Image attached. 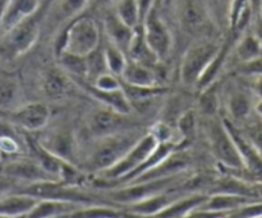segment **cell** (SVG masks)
<instances>
[{
    "label": "cell",
    "mask_w": 262,
    "mask_h": 218,
    "mask_svg": "<svg viewBox=\"0 0 262 218\" xmlns=\"http://www.w3.org/2000/svg\"><path fill=\"white\" fill-rule=\"evenodd\" d=\"M235 55L241 63H247L262 55V45L255 33H246L235 43Z\"/></svg>",
    "instance_id": "obj_32"
},
{
    "label": "cell",
    "mask_w": 262,
    "mask_h": 218,
    "mask_svg": "<svg viewBox=\"0 0 262 218\" xmlns=\"http://www.w3.org/2000/svg\"><path fill=\"white\" fill-rule=\"evenodd\" d=\"M133 129H140V127L132 114H122L101 106L89 116V130L94 139Z\"/></svg>",
    "instance_id": "obj_8"
},
{
    "label": "cell",
    "mask_w": 262,
    "mask_h": 218,
    "mask_svg": "<svg viewBox=\"0 0 262 218\" xmlns=\"http://www.w3.org/2000/svg\"><path fill=\"white\" fill-rule=\"evenodd\" d=\"M38 142L50 153L63 161L78 166V147L73 132L67 128L53 130L45 139Z\"/></svg>",
    "instance_id": "obj_12"
},
{
    "label": "cell",
    "mask_w": 262,
    "mask_h": 218,
    "mask_svg": "<svg viewBox=\"0 0 262 218\" xmlns=\"http://www.w3.org/2000/svg\"><path fill=\"white\" fill-rule=\"evenodd\" d=\"M102 54H104L107 71L114 74V76L120 77V74L123 73L128 64L127 54L115 45H113L112 42H107V45L102 49Z\"/></svg>",
    "instance_id": "obj_33"
},
{
    "label": "cell",
    "mask_w": 262,
    "mask_h": 218,
    "mask_svg": "<svg viewBox=\"0 0 262 218\" xmlns=\"http://www.w3.org/2000/svg\"><path fill=\"white\" fill-rule=\"evenodd\" d=\"M210 194H232L262 202V184L247 180L237 174H224L212 181Z\"/></svg>",
    "instance_id": "obj_11"
},
{
    "label": "cell",
    "mask_w": 262,
    "mask_h": 218,
    "mask_svg": "<svg viewBox=\"0 0 262 218\" xmlns=\"http://www.w3.org/2000/svg\"><path fill=\"white\" fill-rule=\"evenodd\" d=\"M115 14L128 27L137 28L142 23V14L138 0H118L115 3Z\"/></svg>",
    "instance_id": "obj_31"
},
{
    "label": "cell",
    "mask_w": 262,
    "mask_h": 218,
    "mask_svg": "<svg viewBox=\"0 0 262 218\" xmlns=\"http://www.w3.org/2000/svg\"><path fill=\"white\" fill-rule=\"evenodd\" d=\"M251 89H252V93L257 97V100H262V76L252 77Z\"/></svg>",
    "instance_id": "obj_42"
},
{
    "label": "cell",
    "mask_w": 262,
    "mask_h": 218,
    "mask_svg": "<svg viewBox=\"0 0 262 218\" xmlns=\"http://www.w3.org/2000/svg\"><path fill=\"white\" fill-rule=\"evenodd\" d=\"M61 68L71 79H89V64L87 58L61 53L58 55Z\"/></svg>",
    "instance_id": "obj_28"
},
{
    "label": "cell",
    "mask_w": 262,
    "mask_h": 218,
    "mask_svg": "<svg viewBox=\"0 0 262 218\" xmlns=\"http://www.w3.org/2000/svg\"><path fill=\"white\" fill-rule=\"evenodd\" d=\"M256 35V37L258 38V41H260V43L262 45V20L258 19L257 25H256V28H255V32H253Z\"/></svg>",
    "instance_id": "obj_45"
},
{
    "label": "cell",
    "mask_w": 262,
    "mask_h": 218,
    "mask_svg": "<svg viewBox=\"0 0 262 218\" xmlns=\"http://www.w3.org/2000/svg\"><path fill=\"white\" fill-rule=\"evenodd\" d=\"M179 18L184 30L188 32H196L204 26L206 14L199 0H182L179 7Z\"/></svg>",
    "instance_id": "obj_26"
},
{
    "label": "cell",
    "mask_w": 262,
    "mask_h": 218,
    "mask_svg": "<svg viewBox=\"0 0 262 218\" xmlns=\"http://www.w3.org/2000/svg\"><path fill=\"white\" fill-rule=\"evenodd\" d=\"M10 120L27 132H38L48 125L50 110L41 102H31L10 111Z\"/></svg>",
    "instance_id": "obj_13"
},
{
    "label": "cell",
    "mask_w": 262,
    "mask_h": 218,
    "mask_svg": "<svg viewBox=\"0 0 262 218\" xmlns=\"http://www.w3.org/2000/svg\"><path fill=\"white\" fill-rule=\"evenodd\" d=\"M159 3H160L161 7H164V8H170L171 5H173L174 0H159Z\"/></svg>",
    "instance_id": "obj_48"
},
{
    "label": "cell",
    "mask_w": 262,
    "mask_h": 218,
    "mask_svg": "<svg viewBox=\"0 0 262 218\" xmlns=\"http://www.w3.org/2000/svg\"><path fill=\"white\" fill-rule=\"evenodd\" d=\"M81 207L76 203L69 202L53 201V199H40L35 207L26 214V218H53L71 214Z\"/></svg>",
    "instance_id": "obj_23"
},
{
    "label": "cell",
    "mask_w": 262,
    "mask_h": 218,
    "mask_svg": "<svg viewBox=\"0 0 262 218\" xmlns=\"http://www.w3.org/2000/svg\"><path fill=\"white\" fill-rule=\"evenodd\" d=\"M241 71L248 77L262 76V55L247 63H242Z\"/></svg>",
    "instance_id": "obj_39"
},
{
    "label": "cell",
    "mask_w": 262,
    "mask_h": 218,
    "mask_svg": "<svg viewBox=\"0 0 262 218\" xmlns=\"http://www.w3.org/2000/svg\"><path fill=\"white\" fill-rule=\"evenodd\" d=\"M159 7H160V3L159 0H155L152 7L146 13L141 26H142L143 36H145L148 46L155 53L159 60L163 61L168 59L171 53L173 35H171V31L166 25L165 19L161 17Z\"/></svg>",
    "instance_id": "obj_7"
},
{
    "label": "cell",
    "mask_w": 262,
    "mask_h": 218,
    "mask_svg": "<svg viewBox=\"0 0 262 218\" xmlns=\"http://www.w3.org/2000/svg\"><path fill=\"white\" fill-rule=\"evenodd\" d=\"M7 4H8V0H0V22H2L3 14H4Z\"/></svg>",
    "instance_id": "obj_47"
},
{
    "label": "cell",
    "mask_w": 262,
    "mask_h": 218,
    "mask_svg": "<svg viewBox=\"0 0 262 218\" xmlns=\"http://www.w3.org/2000/svg\"><path fill=\"white\" fill-rule=\"evenodd\" d=\"M138 3H140L141 14H142V20H143V18H145L146 13H147L148 9H150V8L152 7V4H154V3H155V0H138Z\"/></svg>",
    "instance_id": "obj_43"
},
{
    "label": "cell",
    "mask_w": 262,
    "mask_h": 218,
    "mask_svg": "<svg viewBox=\"0 0 262 218\" xmlns=\"http://www.w3.org/2000/svg\"><path fill=\"white\" fill-rule=\"evenodd\" d=\"M3 175L13 179L15 181H22L25 184L40 183V181L56 180L50 174L46 173L42 166L33 160H14L8 162L3 167Z\"/></svg>",
    "instance_id": "obj_16"
},
{
    "label": "cell",
    "mask_w": 262,
    "mask_h": 218,
    "mask_svg": "<svg viewBox=\"0 0 262 218\" xmlns=\"http://www.w3.org/2000/svg\"><path fill=\"white\" fill-rule=\"evenodd\" d=\"M53 218H71V214H66V216H59V217H53Z\"/></svg>",
    "instance_id": "obj_50"
},
{
    "label": "cell",
    "mask_w": 262,
    "mask_h": 218,
    "mask_svg": "<svg viewBox=\"0 0 262 218\" xmlns=\"http://www.w3.org/2000/svg\"><path fill=\"white\" fill-rule=\"evenodd\" d=\"M222 46L211 41H199L189 46L183 54L181 63V79L182 83L187 87L197 86L207 70L211 61L219 53Z\"/></svg>",
    "instance_id": "obj_5"
},
{
    "label": "cell",
    "mask_w": 262,
    "mask_h": 218,
    "mask_svg": "<svg viewBox=\"0 0 262 218\" xmlns=\"http://www.w3.org/2000/svg\"><path fill=\"white\" fill-rule=\"evenodd\" d=\"M100 41L101 36L96 20L87 15H78L72 19L56 41V55L68 53L87 58L99 49Z\"/></svg>",
    "instance_id": "obj_2"
},
{
    "label": "cell",
    "mask_w": 262,
    "mask_h": 218,
    "mask_svg": "<svg viewBox=\"0 0 262 218\" xmlns=\"http://www.w3.org/2000/svg\"><path fill=\"white\" fill-rule=\"evenodd\" d=\"M158 140L155 139L151 133L143 135L140 140L137 142V144L119 161V162L115 163L114 166H112L107 170L100 173V179L104 183H115L118 185L123 184V181L127 178H129L143 162H145L146 158L150 156V153L155 150V147L158 146Z\"/></svg>",
    "instance_id": "obj_6"
},
{
    "label": "cell",
    "mask_w": 262,
    "mask_h": 218,
    "mask_svg": "<svg viewBox=\"0 0 262 218\" xmlns=\"http://www.w3.org/2000/svg\"><path fill=\"white\" fill-rule=\"evenodd\" d=\"M252 203H257V201L246 198V197L232 196V194H210L206 202L200 208L206 209V211L220 212V213H229V212Z\"/></svg>",
    "instance_id": "obj_24"
},
{
    "label": "cell",
    "mask_w": 262,
    "mask_h": 218,
    "mask_svg": "<svg viewBox=\"0 0 262 218\" xmlns=\"http://www.w3.org/2000/svg\"><path fill=\"white\" fill-rule=\"evenodd\" d=\"M120 81L128 86L136 87H156L159 84L158 74L155 68L142 65V64L135 63L128 59V64L124 68L123 73L120 74Z\"/></svg>",
    "instance_id": "obj_20"
},
{
    "label": "cell",
    "mask_w": 262,
    "mask_h": 218,
    "mask_svg": "<svg viewBox=\"0 0 262 218\" xmlns=\"http://www.w3.org/2000/svg\"><path fill=\"white\" fill-rule=\"evenodd\" d=\"M69 81H71V78L67 77V73L53 69L46 74L45 79H43L42 87L45 94L53 100L60 99L68 91Z\"/></svg>",
    "instance_id": "obj_30"
},
{
    "label": "cell",
    "mask_w": 262,
    "mask_h": 218,
    "mask_svg": "<svg viewBox=\"0 0 262 218\" xmlns=\"http://www.w3.org/2000/svg\"><path fill=\"white\" fill-rule=\"evenodd\" d=\"M13 193L25 194L36 199H53V201L69 202L79 206H96V204H107L106 202H100L95 197L89 196L79 186L68 185L58 180L40 181V183L25 184L22 188L15 189Z\"/></svg>",
    "instance_id": "obj_4"
},
{
    "label": "cell",
    "mask_w": 262,
    "mask_h": 218,
    "mask_svg": "<svg viewBox=\"0 0 262 218\" xmlns=\"http://www.w3.org/2000/svg\"><path fill=\"white\" fill-rule=\"evenodd\" d=\"M91 83L101 91H117V89L122 88V82H120L119 77L114 76L109 71L100 74Z\"/></svg>",
    "instance_id": "obj_37"
},
{
    "label": "cell",
    "mask_w": 262,
    "mask_h": 218,
    "mask_svg": "<svg viewBox=\"0 0 262 218\" xmlns=\"http://www.w3.org/2000/svg\"><path fill=\"white\" fill-rule=\"evenodd\" d=\"M243 134L247 137V139L252 143L253 147L262 155V120L260 123L251 125Z\"/></svg>",
    "instance_id": "obj_38"
},
{
    "label": "cell",
    "mask_w": 262,
    "mask_h": 218,
    "mask_svg": "<svg viewBox=\"0 0 262 218\" xmlns=\"http://www.w3.org/2000/svg\"><path fill=\"white\" fill-rule=\"evenodd\" d=\"M40 199L25 194L10 193L0 197V216H26Z\"/></svg>",
    "instance_id": "obj_25"
},
{
    "label": "cell",
    "mask_w": 262,
    "mask_h": 218,
    "mask_svg": "<svg viewBox=\"0 0 262 218\" xmlns=\"http://www.w3.org/2000/svg\"><path fill=\"white\" fill-rule=\"evenodd\" d=\"M20 86L14 78H0V110L13 111L19 107Z\"/></svg>",
    "instance_id": "obj_27"
},
{
    "label": "cell",
    "mask_w": 262,
    "mask_h": 218,
    "mask_svg": "<svg viewBox=\"0 0 262 218\" xmlns=\"http://www.w3.org/2000/svg\"><path fill=\"white\" fill-rule=\"evenodd\" d=\"M178 178L179 176L170 179H161V180L125 184L123 188H117L110 191L109 197L115 203L123 204V206H129V204L145 201V199L150 198V197L169 190L176 184Z\"/></svg>",
    "instance_id": "obj_9"
},
{
    "label": "cell",
    "mask_w": 262,
    "mask_h": 218,
    "mask_svg": "<svg viewBox=\"0 0 262 218\" xmlns=\"http://www.w3.org/2000/svg\"><path fill=\"white\" fill-rule=\"evenodd\" d=\"M209 194L205 193H191L189 196L179 197L177 201L164 211L151 218H184L192 213L193 211L199 209L202 204L206 202Z\"/></svg>",
    "instance_id": "obj_21"
},
{
    "label": "cell",
    "mask_w": 262,
    "mask_h": 218,
    "mask_svg": "<svg viewBox=\"0 0 262 218\" xmlns=\"http://www.w3.org/2000/svg\"><path fill=\"white\" fill-rule=\"evenodd\" d=\"M179 197L182 196L177 193V191L166 190L163 191V193L156 194V196L150 197V198L145 199V201L125 206L124 211L137 218H151L160 213L161 211H164L166 207L170 206Z\"/></svg>",
    "instance_id": "obj_17"
},
{
    "label": "cell",
    "mask_w": 262,
    "mask_h": 218,
    "mask_svg": "<svg viewBox=\"0 0 262 218\" xmlns=\"http://www.w3.org/2000/svg\"><path fill=\"white\" fill-rule=\"evenodd\" d=\"M72 82H74L77 86H79V88L83 89V92L101 104V106L122 112V114H132V105L125 96L123 88L117 89V91H101L87 79H72Z\"/></svg>",
    "instance_id": "obj_15"
},
{
    "label": "cell",
    "mask_w": 262,
    "mask_h": 218,
    "mask_svg": "<svg viewBox=\"0 0 262 218\" xmlns=\"http://www.w3.org/2000/svg\"><path fill=\"white\" fill-rule=\"evenodd\" d=\"M224 214L227 213H220V212H212V211H206V209L199 208L184 218H220L224 216Z\"/></svg>",
    "instance_id": "obj_41"
},
{
    "label": "cell",
    "mask_w": 262,
    "mask_h": 218,
    "mask_svg": "<svg viewBox=\"0 0 262 218\" xmlns=\"http://www.w3.org/2000/svg\"><path fill=\"white\" fill-rule=\"evenodd\" d=\"M252 218H262V214H260V216H255V217H252Z\"/></svg>",
    "instance_id": "obj_52"
},
{
    "label": "cell",
    "mask_w": 262,
    "mask_h": 218,
    "mask_svg": "<svg viewBox=\"0 0 262 218\" xmlns=\"http://www.w3.org/2000/svg\"><path fill=\"white\" fill-rule=\"evenodd\" d=\"M228 112L235 122H243L250 116L253 109L251 97L242 91L233 92L227 102Z\"/></svg>",
    "instance_id": "obj_29"
},
{
    "label": "cell",
    "mask_w": 262,
    "mask_h": 218,
    "mask_svg": "<svg viewBox=\"0 0 262 218\" xmlns=\"http://www.w3.org/2000/svg\"><path fill=\"white\" fill-rule=\"evenodd\" d=\"M197 127V114L194 110L189 109L184 111L179 116L177 122V129H178L179 135H181V142L186 143L187 140L191 139L194 135Z\"/></svg>",
    "instance_id": "obj_35"
},
{
    "label": "cell",
    "mask_w": 262,
    "mask_h": 218,
    "mask_svg": "<svg viewBox=\"0 0 262 218\" xmlns=\"http://www.w3.org/2000/svg\"><path fill=\"white\" fill-rule=\"evenodd\" d=\"M141 129L128 130L118 134L95 139L89 157L84 162V168L91 173L100 174L119 162L143 137Z\"/></svg>",
    "instance_id": "obj_1"
},
{
    "label": "cell",
    "mask_w": 262,
    "mask_h": 218,
    "mask_svg": "<svg viewBox=\"0 0 262 218\" xmlns=\"http://www.w3.org/2000/svg\"><path fill=\"white\" fill-rule=\"evenodd\" d=\"M15 183L17 181L5 175H0V197L13 193L15 190Z\"/></svg>",
    "instance_id": "obj_40"
},
{
    "label": "cell",
    "mask_w": 262,
    "mask_h": 218,
    "mask_svg": "<svg viewBox=\"0 0 262 218\" xmlns=\"http://www.w3.org/2000/svg\"><path fill=\"white\" fill-rule=\"evenodd\" d=\"M41 8V0H8L3 14L0 28L5 33L14 28L18 23L35 14Z\"/></svg>",
    "instance_id": "obj_18"
},
{
    "label": "cell",
    "mask_w": 262,
    "mask_h": 218,
    "mask_svg": "<svg viewBox=\"0 0 262 218\" xmlns=\"http://www.w3.org/2000/svg\"><path fill=\"white\" fill-rule=\"evenodd\" d=\"M250 4H251V8H252L253 15H258V14H260L262 0H250Z\"/></svg>",
    "instance_id": "obj_44"
},
{
    "label": "cell",
    "mask_w": 262,
    "mask_h": 218,
    "mask_svg": "<svg viewBox=\"0 0 262 218\" xmlns=\"http://www.w3.org/2000/svg\"><path fill=\"white\" fill-rule=\"evenodd\" d=\"M189 165H191V157H189V155L179 148V150L174 151L169 157H166L160 165H158L152 170L147 171L143 175H141L140 178L133 180L132 183H142V181L177 178L181 174H183L189 167Z\"/></svg>",
    "instance_id": "obj_14"
},
{
    "label": "cell",
    "mask_w": 262,
    "mask_h": 218,
    "mask_svg": "<svg viewBox=\"0 0 262 218\" xmlns=\"http://www.w3.org/2000/svg\"><path fill=\"white\" fill-rule=\"evenodd\" d=\"M258 17H260V19L262 20V5H261V9H260V14H258Z\"/></svg>",
    "instance_id": "obj_51"
},
{
    "label": "cell",
    "mask_w": 262,
    "mask_h": 218,
    "mask_svg": "<svg viewBox=\"0 0 262 218\" xmlns=\"http://www.w3.org/2000/svg\"><path fill=\"white\" fill-rule=\"evenodd\" d=\"M104 30L109 37V42L119 47L127 54L132 42L136 28H130L119 19L115 12L107 13L104 18Z\"/></svg>",
    "instance_id": "obj_19"
},
{
    "label": "cell",
    "mask_w": 262,
    "mask_h": 218,
    "mask_svg": "<svg viewBox=\"0 0 262 218\" xmlns=\"http://www.w3.org/2000/svg\"><path fill=\"white\" fill-rule=\"evenodd\" d=\"M217 106H219L217 94L211 84V86H209L207 88H205V92L202 93L201 100H200V107H201L202 111L207 115V117H210L215 116Z\"/></svg>",
    "instance_id": "obj_36"
},
{
    "label": "cell",
    "mask_w": 262,
    "mask_h": 218,
    "mask_svg": "<svg viewBox=\"0 0 262 218\" xmlns=\"http://www.w3.org/2000/svg\"><path fill=\"white\" fill-rule=\"evenodd\" d=\"M205 133L220 165L230 173H242L245 170L242 157L224 122L210 116L205 123Z\"/></svg>",
    "instance_id": "obj_3"
},
{
    "label": "cell",
    "mask_w": 262,
    "mask_h": 218,
    "mask_svg": "<svg viewBox=\"0 0 262 218\" xmlns=\"http://www.w3.org/2000/svg\"><path fill=\"white\" fill-rule=\"evenodd\" d=\"M127 55L129 56V60L150 66V68H155L159 63H161L158 56L155 55V53L148 46L147 41L143 36L142 26H138L135 30V35H133L132 42H130L129 49L127 51Z\"/></svg>",
    "instance_id": "obj_22"
},
{
    "label": "cell",
    "mask_w": 262,
    "mask_h": 218,
    "mask_svg": "<svg viewBox=\"0 0 262 218\" xmlns=\"http://www.w3.org/2000/svg\"><path fill=\"white\" fill-rule=\"evenodd\" d=\"M41 8L26 18L22 22L18 23L14 28L7 32L8 35V47L14 55L26 54L38 40L40 36V18Z\"/></svg>",
    "instance_id": "obj_10"
},
{
    "label": "cell",
    "mask_w": 262,
    "mask_h": 218,
    "mask_svg": "<svg viewBox=\"0 0 262 218\" xmlns=\"http://www.w3.org/2000/svg\"><path fill=\"white\" fill-rule=\"evenodd\" d=\"M0 218H26V216H19V217H9V216H0Z\"/></svg>",
    "instance_id": "obj_49"
},
{
    "label": "cell",
    "mask_w": 262,
    "mask_h": 218,
    "mask_svg": "<svg viewBox=\"0 0 262 218\" xmlns=\"http://www.w3.org/2000/svg\"><path fill=\"white\" fill-rule=\"evenodd\" d=\"M89 2L90 0H58L56 15L61 19H74L81 15Z\"/></svg>",
    "instance_id": "obj_34"
},
{
    "label": "cell",
    "mask_w": 262,
    "mask_h": 218,
    "mask_svg": "<svg viewBox=\"0 0 262 218\" xmlns=\"http://www.w3.org/2000/svg\"><path fill=\"white\" fill-rule=\"evenodd\" d=\"M253 110L257 114V116L262 120V100H257V101L253 104Z\"/></svg>",
    "instance_id": "obj_46"
}]
</instances>
